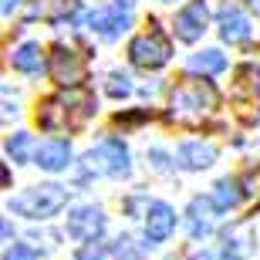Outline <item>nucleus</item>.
<instances>
[{
    "instance_id": "nucleus-5",
    "label": "nucleus",
    "mask_w": 260,
    "mask_h": 260,
    "mask_svg": "<svg viewBox=\"0 0 260 260\" xmlns=\"http://www.w3.org/2000/svg\"><path fill=\"white\" fill-rule=\"evenodd\" d=\"M128 149L118 139H105L98 142L91 152L85 155V173L95 176H128Z\"/></svg>"
},
{
    "instance_id": "nucleus-15",
    "label": "nucleus",
    "mask_w": 260,
    "mask_h": 260,
    "mask_svg": "<svg viewBox=\"0 0 260 260\" xmlns=\"http://www.w3.org/2000/svg\"><path fill=\"white\" fill-rule=\"evenodd\" d=\"M128 240H118V243H85L81 250H78V260H122V257H132V250L125 247Z\"/></svg>"
},
{
    "instance_id": "nucleus-9",
    "label": "nucleus",
    "mask_w": 260,
    "mask_h": 260,
    "mask_svg": "<svg viewBox=\"0 0 260 260\" xmlns=\"http://www.w3.org/2000/svg\"><path fill=\"white\" fill-rule=\"evenodd\" d=\"M88 24H91V30H95L98 38L115 41L132 27V17H128L122 7H105V10H95V14L88 17Z\"/></svg>"
},
{
    "instance_id": "nucleus-16",
    "label": "nucleus",
    "mask_w": 260,
    "mask_h": 260,
    "mask_svg": "<svg viewBox=\"0 0 260 260\" xmlns=\"http://www.w3.org/2000/svg\"><path fill=\"white\" fill-rule=\"evenodd\" d=\"M10 64L24 71V75H38L41 68H44V54H41V44L27 41V44H20L14 54H10Z\"/></svg>"
},
{
    "instance_id": "nucleus-14",
    "label": "nucleus",
    "mask_w": 260,
    "mask_h": 260,
    "mask_svg": "<svg viewBox=\"0 0 260 260\" xmlns=\"http://www.w3.org/2000/svg\"><path fill=\"white\" fill-rule=\"evenodd\" d=\"M176 155H179V162L186 169H206V166L216 162V149L210 142H183Z\"/></svg>"
},
{
    "instance_id": "nucleus-24",
    "label": "nucleus",
    "mask_w": 260,
    "mask_h": 260,
    "mask_svg": "<svg viewBox=\"0 0 260 260\" xmlns=\"http://www.w3.org/2000/svg\"><path fill=\"white\" fill-rule=\"evenodd\" d=\"M17 10V0H4V14H14Z\"/></svg>"
},
{
    "instance_id": "nucleus-11",
    "label": "nucleus",
    "mask_w": 260,
    "mask_h": 260,
    "mask_svg": "<svg viewBox=\"0 0 260 260\" xmlns=\"http://www.w3.org/2000/svg\"><path fill=\"white\" fill-rule=\"evenodd\" d=\"M176 226V213L173 206H166V203H152L149 213H145V240L149 243H162Z\"/></svg>"
},
{
    "instance_id": "nucleus-13",
    "label": "nucleus",
    "mask_w": 260,
    "mask_h": 260,
    "mask_svg": "<svg viewBox=\"0 0 260 260\" xmlns=\"http://www.w3.org/2000/svg\"><path fill=\"white\" fill-rule=\"evenodd\" d=\"M34 159H38L41 169H48V173H61L68 162H71V149H68V142H44L38 145V152H34Z\"/></svg>"
},
{
    "instance_id": "nucleus-7",
    "label": "nucleus",
    "mask_w": 260,
    "mask_h": 260,
    "mask_svg": "<svg viewBox=\"0 0 260 260\" xmlns=\"http://www.w3.org/2000/svg\"><path fill=\"white\" fill-rule=\"evenodd\" d=\"M68 233L78 243H91L105 233V213L98 206H78L68 213Z\"/></svg>"
},
{
    "instance_id": "nucleus-10",
    "label": "nucleus",
    "mask_w": 260,
    "mask_h": 260,
    "mask_svg": "<svg viewBox=\"0 0 260 260\" xmlns=\"http://www.w3.org/2000/svg\"><path fill=\"white\" fill-rule=\"evenodd\" d=\"M220 38L226 41V44L250 41V20L243 17L240 7H233V4H223L220 7Z\"/></svg>"
},
{
    "instance_id": "nucleus-21",
    "label": "nucleus",
    "mask_w": 260,
    "mask_h": 260,
    "mask_svg": "<svg viewBox=\"0 0 260 260\" xmlns=\"http://www.w3.org/2000/svg\"><path fill=\"white\" fill-rule=\"evenodd\" d=\"M128 91H132V85H128L125 75H108V95L122 98V95H128Z\"/></svg>"
},
{
    "instance_id": "nucleus-17",
    "label": "nucleus",
    "mask_w": 260,
    "mask_h": 260,
    "mask_svg": "<svg viewBox=\"0 0 260 260\" xmlns=\"http://www.w3.org/2000/svg\"><path fill=\"white\" fill-rule=\"evenodd\" d=\"M210 200H213V206H216L220 213L233 210V206H237V200H240V183H237V179H220Z\"/></svg>"
},
{
    "instance_id": "nucleus-4",
    "label": "nucleus",
    "mask_w": 260,
    "mask_h": 260,
    "mask_svg": "<svg viewBox=\"0 0 260 260\" xmlns=\"http://www.w3.org/2000/svg\"><path fill=\"white\" fill-rule=\"evenodd\" d=\"M169 54H173V44H169V38H166L155 24L128 44V58H132V64L135 68H145V71L162 68L166 61H169Z\"/></svg>"
},
{
    "instance_id": "nucleus-23",
    "label": "nucleus",
    "mask_w": 260,
    "mask_h": 260,
    "mask_svg": "<svg viewBox=\"0 0 260 260\" xmlns=\"http://www.w3.org/2000/svg\"><path fill=\"white\" fill-rule=\"evenodd\" d=\"M243 186H247V189H243V196H250V200H260V169L247 176V183H243Z\"/></svg>"
},
{
    "instance_id": "nucleus-26",
    "label": "nucleus",
    "mask_w": 260,
    "mask_h": 260,
    "mask_svg": "<svg viewBox=\"0 0 260 260\" xmlns=\"http://www.w3.org/2000/svg\"><path fill=\"white\" fill-rule=\"evenodd\" d=\"M250 4H253V7H257V4H260V0H250Z\"/></svg>"
},
{
    "instance_id": "nucleus-2",
    "label": "nucleus",
    "mask_w": 260,
    "mask_h": 260,
    "mask_svg": "<svg viewBox=\"0 0 260 260\" xmlns=\"http://www.w3.org/2000/svg\"><path fill=\"white\" fill-rule=\"evenodd\" d=\"M216 108V91H213L210 81H200V78H186L169 91V115L176 122H186V125H196L206 115H213Z\"/></svg>"
},
{
    "instance_id": "nucleus-25",
    "label": "nucleus",
    "mask_w": 260,
    "mask_h": 260,
    "mask_svg": "<svg viewBox=\"0 0 260 260\" xmlns=\"http://www.w3.org/2000/svg\"><path fill=\"white\" fill-rule=\"evenodd\" d=\"M122 4H125V7H128V4H135V0H122Z\"/></svg>"
},
{
    "instance_id": "nucleus-19",
    "label": "nucleus",
    "mask_w": 260,
    "mask_h": 260,
    "mask_svg": "<svg viewBox=\"0 0 260 260\" xmlns=\"http://www.w3.org/2000/svg\"><path fill=\"white\" fill-rule=\"evenodd\" d=\"M27 135L24 132H17V135H10L7 139V155L10 159H14V162H24V159H27Z\"/></svg>"
},
{
    "instance_id": "nucleus-3",
    "label": "nucleus",
    "mask_w": 260,
    "mask_h": 260,
    "mask_svg": "<svg viewBox=\"0 0 260 260\" xmlns=\"http://www.w3.org/2000/svg\"><path fill=\"white\" fill-rule=\"evenodd\" d=\"M64 203H68L64 186H34V189H24L20 196H14L10 210L20 216H30V220H48Z\"/></svg>"
},
{
    "instance_id": "nucleus-1",
    "label": "nucleus",
    "mask_w": 260,
    "mask_h": 260,
    "mask_svg": "<svg viewBox=\"0 0 260 260\" xmlns=\"http://www.w3.org/2000/svg\"><path fill=\"white\" fill-rule=\"evenodd\" d=\"M95 112V98L88 91H68V95L48 98L38 112L41 128L48 132H71V128H81Z\"/></svg>"
},
{
    "instance_id": "nucleus-12",
    "label": "nucleus",
    "mask_w": 260,
    "mask_h": 260,
    "mask_svg": "<svg viewBox=\"0 0 260 260\" xmlns=\"http://www.w3.org/2000/svg\"><path fill=\"white\" fill-rule=\"evenodd\" d=\"M213 200H203V196H196L193 203H189V213H186V226H189V233H193L196 240L200 237H206V233L213 230Z\"/></svg>"
},
{
    "instance_id": "nucleus-18",
    "label": "nucleus",
    "mask_w": 260,
    "mask_h": 260,
    "mask_svg": "<svg viewBox=\"0 0 260 260\" xmlns=\"http://www.w3.org/2000/svg\"><path fill=\"white\" fill-rule=\"evenodd\" d=\"M223 68H226V58L220 51H200L189 58V71H196V75H220Z\"/></svg>"
},
{
    "instance_id": "nucleus-22",
    "label": "nucleus",
    "mask_w": 260,
    "mask_h": 260,
    "mask_svg": "<svg viewBox=\"0 0 260 260\" xmlns=\"http://www.w3.org/2000/svg\"><path fill=\"white\" fill-rule=\"evenodd\" d=\"M4 260H38V253L30 250V247H24V243H14V247H7Z\"/></svg>"
},
{
    "instance_id": "nucleus-20",
    "label": "nucleus",
    "mask_w": 260,
    "mask_h": 260,
    "mask_svg": "<svg viewBox=\"0 0 260 260\" xmlns=\"http://www.w3.org/2000/svg\"><path fill=\"white\" fill-rule=\"evenodd\" d=\"M68 7V0H38L34 7H30V17H54L58 10Z\"/></svg>"
},
{
    "instance_id": "nucleus-6",
    "label": "nucleus",
    "mask_w": 260,
    "mask_h": 260,
    "mask_svg": "<svg viewBox=\"0 0 260 260\" xmlns=\"http://www.w3.org/2000/svg\"><path fill=\"white\" fill-rule=\"evenodd\" d=\"M51 78H54L61 88H78L88 78V61H85V54H78V51L58 44V48L51 51Z\"/></svg>"
},
{
    "instance_id": "nucleus-8",
    "label": "nucleus",
    "mask_w": 260,
    "mask_h": 260,
    "mask_svg": "<svg viewBox=\"0 0 260 260\" xmlns=\"http://www.w3.org/2000/svg\"><path fill=\"white\" fill-rule=\"evenodd\" d=\"M206 0H189L179 14H176V38L186 41V44H193L200 38L203 30H206Z\"/></svg>"
}]
</instances>
